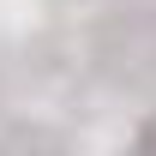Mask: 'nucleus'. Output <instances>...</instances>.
<instances>
[{
  "instance_id": "f257e3e1",
  "label": "nucleus",
  "mask_w": 156,
  "mask_h": 156,
  "mask_svg": "<svg viewBox=\"0 0 156 156\" xmlns=\"http://www.w3.org/2000/svg\"><path fill=\"white\" fill-rule=\"evenodd\" d=\"M132 156H156V120H150V126H144V144H138Z\"/></svg>"
}]
</instances>
